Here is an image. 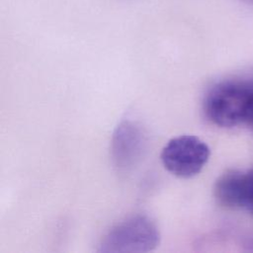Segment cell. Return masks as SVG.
<instances>
[{"instance_id": "obj_1", "label": "cell", "mask_w": 253, "mask_h": 253, "mask_svg": "<svg viewBox=\"0 0 253 253\" xmlns=\"http://www.w3.org/2000/svg\"><path fill=\"white\" fill-rule=\"evenodd\" d=\"M207 118L221 127L253 125V77L213 84L204 100Z\"/></svg>"}, {"instance_id": "obj_2", "label": "cell", "mask_w": 253, "mask_h": 253, "mask_svg": "<svg viewBox=\"0 0 253 253\" xmlns=\"http://www.w3.org/2000/svg\"><path fill=\"white\" fill-rule=\"evenodd\" d=\"M159 241L156 223L145 214H135L114 225L102 239L99 251L144 253L154 250Z\"/></svg>"}, {"instance_id": "obj_3", "label": "cell", "mask_w": 253, "mask_h": 253, "mask_svg": "<svg viewBox=\"0 0 253 253\" xmlns=\"http://www.w3.org/2000/svg\"><path fill=\"white\" fill-rule=\"evenodd\" d=\"M211 149L200 137L191 134L171 138L162 148L160 159L164 168L179 178H192L209 161Z\"/></svg>"}, {"instance_id": "obj_4", "label": "cell", "mask_w": 253, "mask_h": 253, "mask_svg": "<svg viewBox=\"0 0 253 253\" xmlns=\"http://www.w3.org/2000/svg\"><path fill=\"white\" fill-rule=\"evenodd\" d=\"M143 147L142 130L131 122H122L116 128L112 141V153L117 166L127 168L134 164Z\"/></svg>"}, {"instance_id": "obj_5", "label": "cell", "mask_w": 253, "mask_h": 253, "mask_svg": "<svg viewBox=\"0 0 253 253\" xmlns=\"http://www.w3.org/2000/svg\"><path fill=\"white\" fill-rule=\"evenodd\" d=\"M240 209H247L253 213V168L242 171Z\"/></svg>"}, {"instance_id": "obj_6", "label": "cell", "mask_w": 253, "mask_h": 253, "mask_svg": "<svg viewBox=\"0 0 253 253\" xmlns=\"http://www.w3.org/2000/svg\"><path fill=\"white\" fill-rule=\"evenodd\" d=\"M247 1H249V2H252V3H253V0H247Z\"/></svg>"}]
</instances>
